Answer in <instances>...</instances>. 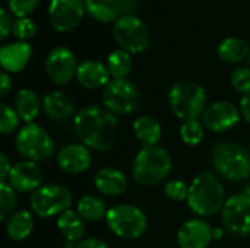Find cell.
Here are the masks:
<instances>
[{
  "label": "cell",
  "mask_w": 250,
  "mask_h": 248,
  "mask_svg": "<svg viewBox=\"0 0 250 248\" xmlns=\"http://www.w3.org/2000/svg\"><path fill=\"white\" fill-rule=\"evenodd\" d=\"M73 129L79 140L97 152L110 151L119 136L116 115L98 105H88L78 111L73 118Z\"/></svg>",
  "instance_id": "obj_1"
},
{
  "label": "cell",
  "mask_w": 250,
  "mask_h": 248,
  "mask_svg": "<svg viewBox=\"0 0 250 248\" xmlns=\"http://www.w3.org/2000/svg\"><path fill=\"white\" fill-rule=\"evenodd\" d=\"M226 191L220 178L204 171L195 177L189 187L188 205L190 210L199 216H211L220 212L226 205Z\"/></svg>",
  "instance_id": "obj_2"
},
{
  "label": "cell",
  "mask_w": 250,
  "mask_h": 248,
  "mask_svg": "<svg viewBox=\"0 0 250 248\" xmlns=\"http://www.w3.org/2000/svg\"><path fill=\"white\" fill-rule=\"evenodd\" d=\"M171 171V158L160 146H145L138 152L132 165L133 180L144 186L152 187L164 181Z\"/></svg>",
  "instance_id": "obj_3"
},
{
  "label": "cell",
  "mask_w": 250,
  "mask_h": 248,
  "mask_svg": "<svg viewBox=\"0 0 250 248\" xmlns=\"http://www.w3.org/2000/svg\"><path fill=\"white\" fill-rule=\"evenodd\" d=\"M168 105L177 118L183 121L198 120L207 110V92L196 82H177L168 92Z\"/></svg>",
  "instance_id": "obj_4"
},
{
  "label": "cell",
  "mask_w": 250,
  "mask_h": 248,
  "mask_svg": "<svg viewBox=\"0 0 250 248\" xmlns=\"http://www.w3.org/2000/svg\"><path fill=\"white\" fill-rule=\"evenodd\" d=\"M211 159L215 171L229 181H242L250 177V152L237 143L215 145Z\"/></svg>",
  "instance_id": "obj_5"
},
{
  "label": "cell",
  "mask_w": 250,
  "mask_h": 248,
  "mask_svg": "<svg viewBox=\"0 0 250 248\" xmlns=\"http://www.w3.org/2000/svg\"><path fill=\"white\" fill-rule=\"evenodd\" d=\"M15 145L16 151L32 162H44L56 152L51 136L35 123H28L18 132Z\"/></svg>",
  "instance_id": "obj_6"
},
{
  "label": "cell",
  "mask_w": 250,
  "mask_h": 248,
  "mask_svg": "<svg viewBox=\"0 0 250 248\" xmlns=\"http://www.w3.org/2000/svg\"><path fill=\"white\" fill-rule=\"evenodd\" d=\"M107 225L123 240H138L148 229L145 213L133 205H117L107 212Z\"/></svg>",
  "instance_id": "obj_7"
},
{
  "label": "cell",
  "mask_w": 250,
  "mask_h": 248,
  "mask_svg": "<svg viewBox=\"0 0 250 248\" xmlns=\"http://www.w3.org/2000/svg\"><path fill=\"white\" fill-rule=\"evenodd\" d=\"M113 37L119 47L130 54L142 53L151 44V34L148 26L135 15L119 16L113 26Z\"/></svg>",
  "instance_id": "obj_8"
},
{
  "label": "cell",
  "mask_w": 250,
  "mask_h": 248,
  "mask_svg": "<svg viewBox=\"0 0 250 248\" xmlns=\"http://www.w3.org/2000/svg\"><path fill=\"white\" fill-rule=\"evenodd\" d=\"M31 210L40 218H51L69 210L72 193L59 184H45L32 191L29 199Z\"/></svg>",
  "instance_id": "obj_9"
},
{
  "label": "cell",
  "mask_w": 250,
  "mask_h": 248,
  "mask_svg": "<svg viewBox=\"0 0 250 248\" xmlns=\"http://www.w3.org/2000/svg\"><path fill=\"white\" fill-rule=\"evenodd\" d=\"M139 89L129 79H113L104 88L103 102L113 114H130L139 105Z\"/></svg>",
  "instance_id": "obj_10"
},
{
  "label": "cell",
  "mask_w": 250,
  "mask_h": 248,
  "mask_svg": "<svg viewBox=\"0 0 250 248\" xmlns=\"http://www.w3.org/2000/svg\"><path fill=\"white\" fill-rule=\"evenodd\" d=\"M223 224L229 234L243 238L250 235V196L239 193L226 200Z\"/></svg>",
  "instance_id": "obj_11"
},
{
  "label": "cell",
  "mask_w": 250,
  "mask_h": 248,
  "mask_svg": "<svg viewBox=\"0 0 250 248\" xmlns=\"http://www.w3.org/2000/svg\"><path fill=\"white\" fill-rule=\"evenodd\" d=\"M85 13V3L82 0H50L48 19L51 26L59 32H69L75 29Z\"/></svg>",
  "instance_id": "obj_12"
},
{
  "label": "cell",
  "mask_w": 250,
  "mask_h": 248,
  "mask_svg": "<svg viewBox=\"0 0 250 248\" xmlns=\"http://www.w3.org/2000/svg\"><path fill=\"white\" fill-rule=\"evenodd\" d=\"M78 66L73 51L67 47L53 48L45 58V72L50 80L60 86L69 83L76 76Z\"/></svg>",
  "instance_id": "obj_13"
},
{
  "label": "cell",
  "mask_w": 250,
  "mask_h": 248,
  "mask_svg": "<svg viewBox=\"0 0 250 248\" xmlns=\"http://www.w3.org/2000/svg\"><path fill=\"white\" fill-rule=\"evenodd\" d=\"M242 111L229 101H218L207 107L202 118L204 124L212 132H227L231 130L240 121Z\"/></svg>",
  "instance_id": "obj_14"
},
{
  "label": "cell",
  "mask_w": 250,
  "mask_h": 248,
  "mask_svg": "<svg viewBox=\"0 0 250 248\" xmlns=\"http://www.w3.org/2000/svg\"><path fill=\"white\" fill-rule=\"evenodd\" d=\"M9 184L21 193L25 191H35L41 187L42 181V171L37 162L32 161H22L12 167L9 174Z\"/></svg>",
  "instance_id": "obj_15"
},
{
  "label": "cell",
  "mask_w": 250,
  "mask_h": 248,
  "mask_svg": "<svg viewBox=\"0 0 250 248\" xmlns=\"http://www.w3.org/2000/svg\"><path fill=\"white\" fill-rule=\"evenodd\" d=\"M212 238V228L207 221L190 219L185 222L177 232L180 248H207Z\"/></svg>",
  "instance_id": "obj_16"
},
{
  "label": "cell",
  "mask_w": 250,
  "mask_h": 248,
  "mask_svg": "<svg viewBox=\"0 0 250 248\" xmlns=\"http://www.w3.org/2000/svg\"><path fill=\"white\" fill-rule=\"evenodd\" d=\"M92 162L89 148L85 145H67L59 151L57 164L59 168L67 174H81L85 172Z\"/></svg>",
  "instance_id": "obj_17"
},
{
  "label": "cell",
  "mask_w": 250,
  "mask_h": 248,
  "mask_svg": "<svg viewBox=\"0 0 250 248\" xmlns=\"http://www.w3.org/2000/svg\"><path fill=\"white\" fill-rule=\"evenodd\" d=\"M32 48L25 41H15L4 44L0 48V64L4 72L18 73L23 70L31 60Z\"/></svg>",
  "instance_id": "obj_18"
},
{
  "label": "cell",
  "mask_w": 250,
  "mask_h": 248,
  "mask_svg": "<svg viewBox=\"0 0 250 248\" xmlns=\"http://www.w3.org/2000/svg\"><path fill=\"white\" fill-rule=\"evenodd\" d=\"M110 72L107 64L98 60H86L78 66L76 79L86 89L105 88L110 82Z\"/></svg>",
  "instance_id": "obj_19"
},
{
  "label": "cell",
  "mask_w": 250,
  "mask_h": 248,
  "mask_svg": "<svg viewBox=\"0 0 250 248\" xmlns=\"http://www.w3.org/2000/svg\"><path fill=\"white\" fill-rule=\"evenodd\" d=\"M94 184L104 196L116 197L127 190V177L116 168H101L95 174Z\"/></svg>",
  "instance_id": "obj_20"
},
{
  "label": "cell",
  "mask_w": 250,
  "mask_h": 248,
  "mask_svg": "<svg viewBox=\"0 0 250 248\" xmlns=\"http://www.w3.org/2000/svg\"><path fill=\"white\" fill-rule=\"evenodd\" d=\"M41 107H42L44 114L50 120L59 121V123L70 118L73 111H75L72 99L64 92H60V91H54V92L47 94L42 98Z\"/></svg>",
  "instance_id": "obj_21"
},
{
  "label": "cell",
  "mask_w": 250,
  "mask_h": 248,
  "mask_svg": "<svg viewBox=\"0 0 250 248\" xmlns=\"http://www.w3.org/2000/svg\"><path fill=\"white\" fill-rule=\"evenodd\" d=\"M133 132L141 143L145 146H157L161 140V126L151 115H141L133 123Z\"/></svg>",
  "instance_id": "obj_22"
},
{
  "label": "cell",
  "mask_w": 250,
  "mask_h": 248,
  "mask_svg": "<svg viewBox=\"0 0 250 248\" xmlns=\"http://www.w3.org/2000/svg\"><path fill=\"white\" fill-rule=\"evenodd\" d=\"M57 228L62 232V235L66 238V241H82L83 234H85V225L83 219L81 218L79 213L73 210H66L62 215H59L57 219Z\"/></svg>",
  "instance_id": "obj_23"
},
{
  "label": "cell",
  "mask_w": 250,
  "mask_h": 248,
  "mask_svg": "<svg viewBox=\"0 0 250 248\" xmlns=\"http://www.w3.org/2000/svg\"><path fill=\"white\" fill-rule=\"evenodd\" d=\"M217 53H218V57L223 61H227V63H240L246 57H249L250 47L243 38L230 37V38H226V39H223L220 42Z\"/></svg>",
  "instance_id": "obj_24"
},
{
  "label": "cell",
  "mask_w": 250,
  "mask_h": 248,
  "mask_svg": "<svg viewBox=\"0 0 250 248\" xmlns=\"http://www.w3.org/2000/svg\"><path fill=\"white\" fill-rule=\"evenodd\" d=\"M32 229H34V218L26 210L15 212L6 221L7 237L13 241H23L31 235Z\"/></svg>",
  "instance_id": "obj_25"
},
{
  "label": "cell",
  "mask_w": 250,
  "mask_h": 248,
  "mask_svg": "<svg viewBox=\"0 0 250 248\" xmlns=\"http://www.w3.org/2000/svg\"><path fill=\"white\" fill-rule=\"evenodd\" d=\"M85 10L98 22L110 23L119 19V4L117 0H83Z\"/></svg>",
  "instance_id": "obj_26"
},
{
  "label": "cell",
  "mask_w": 250,
  "mask_h": 248,
  "mask_svg": "<svg viewBox=\"0 0 250 248\" xmlns=\"http://www.w3.org/2000/svg\"><path fill=\"white\" fill-rule=\"evenodd\" d=\"M40 101L37 94L32 89H21L15 98V110L18 113V115L26 121V123H32V120H35V117L40 113Z\"/></svg>",
  "instance_id": "obj_27"
},
{
  "label": "cell",
  "mask_w": 250,
  "mask_h": 248,
  "mask_svg": "<svg viewBox=\"0 0 250 248\" xmlns=\"http://www.w3.org/2000/svg\"><path fill=\"white\" fill-rule=\"evenodd\" d=\"M107 209L104 202L100 197L95 196H83L78 202V213L83 221L97 222L104 218H107Z\"/></svg>",
  "instance_id": "obj_28"
},
{
  "label": "cell",
  "mask_w": 250,
  "mask_h": 248,
  "mask_svg": "<svg viewBox=\"0 0 250 248\" xmlns=\"http://www.w3.org/2000/svg\"><path fill=\"white\" fill-rule=\"evenodd\" d=\"M107 69L113 79H126L132 70V57L130 53L119 48L114 50L107 58Z\"/></svg>",
  "instance_id": "obj_29"
},
{
  "label": "cell",
  "mask_w": 250,
  "mask_h": 248,
  "mask_svg": "<svg viewBox=\"0 0 250 248\" xmlns=\"http://www.w3.org/2000/svg\"><path fill=\"white\" fill-rule=\"evenodd\" d=\"M16 208V190L9 183H0V221L6 222Z\"/></svg>",
  "instance_id": "obj_30"
},
{
  "label": "cell",
  "mask_w": 250,
  "mask_h": 248,
  "mask_svg": "<svg viewBox=\"0 0 250 248\" xmlns=\"http://www.w3.org/2000/svg\"><path fill=\"white\" fill-rule=\"evenodd\" d=\"M204 134H205V130L199 120L183 121V124L180 127V137H182L183 143H186L189 146L199 145L204 139Z\"/></svg>",
  "instance_id": "obj_31"
},
{
  "label": "cell",
  "mask_w": 250,
  "mask_h": 248,
  "mask_svg": "<svg viewBox=\"0 0 250 248\" xmlns=\"http://www.w3.org/2000/svg\"><path fill=\"white\" fill-rule=\"evenodd\" d=\"M21 117L18 115L16 110L10 108L6 104L0 105V132L3 134H10L16 130Z\"/></svg>",
  "instance_id": "obj_32"
},
{
  "label": "cell",
  "mask_w": 250,
  "mask_h": 248,
  "mask_svg": "<svg viewBox=\"0 0 250 248\" xmlns=\"http://www.w3.org/2000/svg\"><path fill=\"white\" fill-rule=\"evenodd\" d=\"M12 34L19 41H26L37 34V23L31 18H16L12 26Z\"/></svg>",
  "instance_id": "obj_33"
},
{
  "label": "cell",
  "mask_w": 250,
  "mask_h": 248,
  "mask_svg": "<svg viewBox=\"0 0 250 248\" xmlns=\"http://www.w3.org/2000/svg\"><path fill=\"white\" fill-rule=\"evenodd\" d=\"M10 13L16 18H29L40 4V0H7Z\"/></svg>",
  "instance_id": "obj_34"
},
{
  "label": "cell",
  "mask_w": 250,
  "mask_h": 248,
  "mask_svg": "<svg viewBox=\"0 0 250 248\" xmlns=\"http://www.w3.org/2000/svg\"><path fill=\"white\" fill-rule=\"evenodd\" d=\"M164 193L168 199L174 202H183L189 196V187L180 180H171L166 184Z\"/></svg>",
  "instance_id": "obj_35"
},
{
  "label": "cell",
  "mask_w": 250,
  "mask_h": 248,
  "mask_svg": "<svg viewBox=\"0 0 250 248\" xmlns=\"http://www.w3.org/2000/svg\"><path fill=\"white\" fill-rule=\"evenodd\" d=\"M231 85L240 94H250V67H239L231 75Z\"/></svg>",
  "instance_id": "obj_36"
},
{
  "label": "cell",
  "mask_w": 250,
  "mask_h": 248,
  "mask_svg": "<svg viewBox=\"0 0 250 248\" xmlns=\"http://www.w3.org/2000/svg\"><path fill=\"white\" fill-rule=\"evenodd\" d=\"M13 22L15 20H12V15L4 7H1L0 9V38L1 39H4L9 35V32H12Z\"/></svg>",
  "instance_id": "obj_37"
},
{
  "label": "cell",
  "mask_w": 250,
  "mask_h": 248,
  "mask_svg": "<svg viewBox=\"0 0 250 248\" xmlns=\"http://www.w3.org/2000/svg\"><path fill=\"white\" fill-rule=\"evenodd\" d=\"M117 4L122 16L133 15L138 10V0H117Z\"/></svg>",
  "instance_id": "obj_38"
},
{
  "label": "cell",
  "mask_w": 250,
  "mask_h": 248,
  "mask_svg": "<svg viewBox=\"0 0 250 248\" xmlns=\"http://www.w3.org/2000/svg\"><path fill=\"white\" fill-rule=\"evenodd\" d=\"M10 171H12V167H10L9 158L6 156V153H0V183H6Z\"/></svg>",
  "instance_id": "obj_39"
},
{
  "label": "cell",
  "mask_w": 250,
  "mask_h": 248,
  "mask_svg": "<svg viewBox=\"0 0 250 248\" xmlns=\"http://www.w3.org/2000/svg\"><path fill=\"white\" fill-rule=\"evenodd\" d=\"M78 248H110L103 240L100 238H85L82 240L79 244H78Z\"/></svg>",
  "instance_id": "obj_40"
},
{
  "label": "cell",
  "mask_w": 250,
  "mask_h": 248,
  "mask_svg": "<svg viewBox=\"0 0 250 248\" xmlns=\"http://www.w3.org/2000/svg\"><path fill=\"white\" fill-rule=\"evenodd\" d=\"M0 86H1V91H0V96L1 98H4L9 92H10V89H12V77L6 73V72H3L1 75H0Z\"/></svg>",
  "instance_id": "obj_41"
},
{
  "label": "cell",
  "mask_w": 250,
  "mask_h": 248,
  "mask_svg": "<svg viewBox=\"0 0 250 248\" xmlns=\"http://www.w3.org/2000/svg\"><path fill=\"white\" fill-rule=\"evenodd\" d=\"M240 111L245 120L250 124V94H246L240 101Z\"/></svg>",
  "instance_id": "obj_42"
},
{
  "label": "cell",
  "mask_w": 250,
  "mask_h": 248,
  "mask_svg": "<svg viewBox=\"0 0 250 248\" xmlns=\"http://www.w3.org/2000/svg\"><path fill=\"white\" fill-rule=\"evenodd\" d=\"M221 235H223V232H221L220 228H212V238H214V240L221 238Z\"/></svg>",
  "instance_id": "obj_43"
},
{
  "label": "cell",
  "mask_w": 250,
  "mask_h": 248,
  "mask_svg": "<svg viewBox=\"0 0 250 248\" xmlns=\"http://www.w3.org/2000/svg\"><path fill=\"white\" fill-rule=\"evenodd\" d=\"M66 248H78V244L72 243V241H67L66 243Z\"/></svg>",
  "instance_id": "obj_44"
},
{
  "label": "cell",
  "mask_w": 250,
  "mask_h": 248,
  "mask_svg": "<svg viewBox=\"0 0 250 248\" xmlns=\"http://www.w3.org/2000/svg\"><path fill=\"white\" fill-rule=\"evenodd\" d=\"M249 64H250V54H249Z\"/></svg>",
  "instance_id": "obj_45"
}]
</instances>
